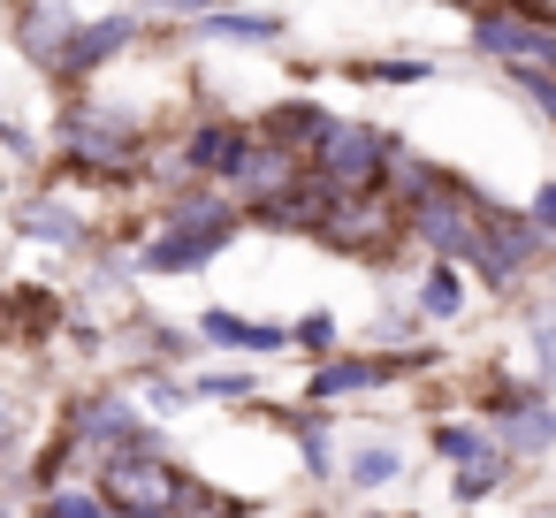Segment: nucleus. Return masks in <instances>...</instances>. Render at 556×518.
Here are the masks:
<instances>
[{"label": "nucleus", "mask_w": 556, "mask_h": 518, "mask_svg": "<svg viewBox=\"0 0 556 518\" xmlns=\"http://www.w3.org/2000/svg\"><path fill=\"white\" fill-rule=\"evenodd\" d=\"M343 480H351L358 495H374V488L404 480V450H396L389 434H366V442H351V450H343Z\"/></svg>", "instance_id": "nucleus-19"}, {"label": "nucleus", "mask_w": 556, "mask_h": 518, "mask_svg": "<svg viewBox=\"0 0 556 518\" xmlns=\"http://www.w3.org/2000/svg\"><path fill=\"white\" fill-rule=\"evenodd\" d=\"M191 31L199 39H229V47H275L282 39V16H267V9H214Z\"/></svg>", "instance_id": "nucleus-20"}, {"label": "nucleus", "mask_w": 556, "mask_h": 518, "mask_svg": "<svg viewBox=\"0 0 556 518\" xmlns=\"http://www.w3.org/2000/svg\"><path fill=\"white\" fill-rule=\"evenodd\" d=\"M9 123H16V115H9V108H0V130H9Z\"/></svg>", "instance_id": "nucleus-41"}, {"label": "nucleus", "mask_w": 556, "mask_h": 518, "mask_svg": "<svg viewBox=\"0 0 556 518\" xmlns=\"http://www.w3.org/2000/svg\"><path fill=\"white\" fill-rule=\"evenodd\" d=\"M0 199H9V176H0Z\"/></svg>", "instance_id": "nucleus-43"}, {"label": "nucleus", "mask_w": 556, "mask_h": 518, "mask_svg": "<svg viewBox=\"0 0 556 518\" xmlns=\"http://www.w3.org/2000/svg\"><path fill=\"white\" fill-rule=\"evenodd\" d=\"M138 389H146V412H153V419H176V412L206 404V396H199V381H176L168 366H146V374H138Z\"/></svg>", "instance_id": "nucleus-26"}, {"label": "nucleus", "mask_w": 556, "mask_h": 518, "mask_svg": "<svg viewBox=\"0 0 556 518\" xmlns=\"http://www.w3.org/2000/svg\"><path fill=\"white\" fill-rule=\"evenodd\" d=\"M138 252V275H153V282H168V275H206L229 244L222 237H206V229H176V222H161L146 244H130Z\"/></svg>", "instance_id": "nucleus-13"}, {"label": "nucleus", "mask_w": 556, "mask_h": 518, "mask_svg": "<svg viewBox=\"0 0 556 518\" xmlns=\"http://www.w3.org/2000/svg\"><path fill=\"white\" fill-rule=\"evenodd\" d=\"M146 39V9H108V16H85V31L62 47V62L47 70V85H62L70 100L100 85V70H115L130 47Z\"/></svg>", "instance_id": "nucleus-8"}, {"label": "nucleus", "mask_w": 556, "mask_h": 518, "mask_svg": "<svg viewBox=\"0 0 556 518\" xmlns=\"http://www.w3.org/2000/svg\"><path fill=\"white\" fill-rule=\"evenodd\" d=\"M526 214H533V229H541V237L556 244V184H541V191L526 199Z\"/></svg>", "instance_id": "nucleus-34"}, {"label": "nucleus", "mask_w": 556, "mask_h": 518, "mask_svg": "<svg viewBox=\"0 0 556 518\" xmlns=\"http://www.w3.org/2000/svg\"><path fill=\"white\" fill-rule=\"evenodd\" d=\"M548 31H556V0H472V9H465V39H472V54L495 62V70L526 62Z\"/></svg>", "instance_id": "nucleus-5"}, {"label": "nucleus", "mask_w": 556, "mask_h": 518, "mask_svg": "<svg viewBox=\"0 0 556 518\" xmlns=\"http://www.w3.org/2000/svg\"><path fill=\"white\" fill-rule=\"evenodd\" d=\"M123 518H184V503L176 510H123Z\"/></svg>", "instance_id": "nucleus-36"}, {"label": "nucleus", "mask_w": 556, "mask_h": 518, "mask_svg": "<svg viewBox=\"0 0 556 518\" xmlns=\"http://www.w3.org/2000/svg\"><path fill=\"white\" fill-rule=\"evenodd\" d=\"M92 480H100V495H108V510H115V518H123V510H176V503H184V488H191V472L176 465V450H168V442L115 450Z\"/></svg>", "instance_id": "nucleus-4"}, {"label": "nucleus", "mask_w": 556, "mask_h": 518, "mask_svg": "<svg viewBox=\"0 0 556 518\" xmlns=\"http://www.w3.org/2000/svg\"><path fill=\"white\" fill-rule=\"evenodd\" d=\"M0 343H9V298H0Z\"/></svg>", "instance_id": "nucleus-38"}, {"label": "nucleus", "mask_w": 556, "mask_h": 518, "mask_svg": "<svg viewBox=\"0 0 556 518\" xmlns=\"http://www.w3.org/2000/svg\"><path fill=\"white\" fill-rule=\"evenodd\" d=\"M510 465H518V457H510V450L495 442V450H488L480 465H457V480H450V495H457L465 510H480V503H488V495H495V488L510 480Z\"/></svg>", "instance_id": "nucleus-24"}, {"label": "nucleus", "mask_w": 556, "mask_h": 518, "mask_svg": "<svg viewBox=\"0 0 556 518\" xmlns=\"http://www.w3.org/2000/svg\"><path fill=\"white\" fill-rule=\"evenodd\" d=\"M434 184H442V168H434L427 153H412V146L396 138V161H389V184H381V191H389V199H396V206L412 214V206H419V199H427Z\"/></svg>", "instance_id": "nucleus-22"}, {"label": "nucleus", "mask_w": 556, "mask_h": 518, "mask_svg": "<svg viewBox=\"0 0 556 518\" xmlns=\"http://www.w3.org/2000/svg\"><path fill=\"white\" fill-rule=\"evenodd\" d=\"M85 31V9L77 0H9V39H16V54L47 77L54 62H62V47Z\"/></svg>", "instance_id": "nucleus-10"}, {"label": "nucleus", "mask_w": 556, "mask_h": 518, "mask_svg": "<svg viewBox=\"0 0 556 518\" xmlns=\"http://www.w3.org/2000/svg\"><path fill=\"white\" fill-rule=\"evenodd\" d=\"M389 161H396V130L389 123H336L328 146L313 153V176L328 191L358 199V191H381L389 184Z\"/></svg>", "instance_id": "nucleus-6"}, {"label": "nucleus", "mask_w": 556, "mask_h": 518, "mask_svg": "<svg viewBox=\"0 0 556 518\" xmlns=\"http://www.w3.org/2000/svg\"><path fill=\"white\" fill-rule=\"evenodd\" d=\"M260 146V123H237V115H191L184 123V146H176V184L206 176V184H229V168Z\"/></svg>", "instance_id": "nucleus-9"}, {"label": "nucleus", "mask_w": 556, "mask_h": 518, "mask_svg": "<svg viewBox=\"0 0 556 518\" xmlns=\"http://www.w3.org/2000/svg\"><path fill=\"white\" fill-rule=\"evenodd\" d=\"M548 260V237L533 229L526 206H488V229H480V252H472V275L488 298H510L533 267Z\"/></svg>", "instance_id": "nucleus-7"}, {"label": "nucleus", "mask_w": 556, "mask_h": 518, "mask_svg": "<svg viewBox=\"0 0 556 518\" xmlns=\"http://www.w3.org/2000/svg\"><path fill=\"white\" fill-rule=\"evenodd\" d=\"M336 123H343V115H328L320 100H275V108L260 115V138H275V146H290V153H305V161H313V153L328 146V130H336Z\"/></svg>", "instance_id": "nucleus-15"}, {"label": "nucleus", "mask_w": 556, "mask_h": 518, "mask_svg": "<svg viewBox=\"0 0 556 518\" xmlns=\"http://www.w3.org/2000/svg\"><path fill=\"white\" fill-rule=\"evenodd\" d=\"M199 336H206L214 351H252V358H275V351L298 343L282 320H244L237 305H199Z\"/></svg>", "instance_id": "nucleus-14"}, {"label": "nucleus", "mask_w": 556, "mask_h": 518, "mask_svg": "<svg viewBox=\"0 0 556 518\" xmlns=\"http://www.w3.org/2000/svg\"><path fill=\"white\" fill-rule=\"evenodd\" d=\"M191 381H199L206 404H252V396H260V374H252V366H206V374H191Z\"/></svg>", "instance_id": "nucleus-29"}, {"label": "nucleus", "mask_w": 556, "mask_h": 518, "mask_svg": "<svg viewBox=\"0 0 556 518\" xmlns=\"http://www.w3.org/2000/svg\"><path fill=\"white\" fill-rule=\"evenodd\" d=\"M488 191L480 184H465V176H450L442 168V184L404 214V229H412V252H427V260H457V267H472V252H480V229H488Z\"/></svg>", "instance_id": "nucleus-2"}, {"label": "nucleus", "mask_w": 556, "mask_h": 518, "mask_svg": "<svg viewBox=\"0 0 556 518\" xmlns=\"http://www.w3.org/2000/svg\"><path fill=\"white\" fill-rule=\"evenodd\" d=\"M533 518H556V503H548V510H533Z\"/></svg>", "instance_id": "nucleus-42"}, {"label": "nucleus", "mask_w": 556, "mask_h": 518, "mask_svg": "<svg viewBox=\"0 0 556 518\" xmlns=\"http://www.w3.org/2000/svg\"><path fill=\"white\" fill-rule=\"evenodd\" d=\"M16 237H31L47 252H92V222L70 206V191H24L16 199Z\"/></svg>", "instance_id": "nucleus-12"}, {"label": "nucleus", "mask_w": 556, "mask_h": 518, "mask_svg": "<svg viewBox=\"0 0 556 518\" xmlns=\"http://www.w3.org/2000/svg\"><path fill=\"white\" fill-rule=\"evenodd\" d=\"M290 450H298L305 480H336V472H343V457H336V419H328V404H290Z\"/></svg>", "instance_id": "nucleus-17"}, {"label": "nucleus", "mask_w": 556, "mask_h": 518, "mask_svg": "<svg viewBox=\"0 0 556 518\" xmlns=\"http://www.w3.org/2000/svg\"><path fill=\"white\" fill-rule=\"evenodd\" d=\"M16 442H24V434H16V404H9V396H0V465H9V457H16Z\"/></svg>", "instance_id": "nucleus-35"}, {"label": "nucleus", "mask_w": 556, "mask_h": 518, "mask_svg": "<svg viewBox=\"0 0 556 518\" xmlns=\"http://www.w3.org/2000/svg\"><path fill=\"white\" fill-rule=\"evenodd\" d=\"M70 320V305L54 298V290H9V328H24V336H47V328H62Z\"/></svg>", "instance_id": "nucleus-25"}, {"label": "nucleus", "mask_w": 556, "mask_h": 518, "mask_svg": "<svg viewBox=\"0 0 556 518\" xmlns=\"http://www.w3.org/2000/svg\"><path fill=\"white\" fill-rule=\"evenodd\" d=\"M358 518H412V510H358Z\"/></svg>", "instance_id": "nucleus-37"}, {"label": "nucleus", "mask_w": 556, "mask_h": 518, "mask_svg": "<svg viewBox=\"0 0 556 518\" xmlns=\"http://www.w3.org/2000/svg\"><path fill=\"white\" fill-rule=\"evenodd\" d=\"M412 313H419L427 328L465 320V267H457V260H427V267H412Z\"/></svg>", "instance_id": "nucleus-16"}, {"label": "nucleus", "mask_w": 556, "mask_h": 518, "mask_svg": "<svg viewBox=\"0 0 556 518\" xmlns=\"http://www.w3.org/2000/svg\"><path fill=\"white\" fill-rule=\"evenodd\" d=\"M31 518H115V510H108L100 480H62V488L31 495Z\"/></svg>", "instance_id": "nucleus-23"}, {"label": "nucleus", "mask_w": 556, "mask_h": 518, "mask_svg": "<svg viewBox=\"0 0 556 518\" xmlns=\"http://www.w3.org/2000/svg\"><path fill=\"white\" fill-rule=\"evenodd\" d=\"M290 336H298L290 351H305V358H336V343H343V328H336V313H328V305H313L305 320H290Z\"/></svg>", "instance_id": "nucleus-30"}, {"label": "nucleus", "mask_w": 556, "mask_h": 518, "mask_svg": "<svg viewBox=\"0 0 556 518\" xmlns=\"http://www.w3.org/2000/svg\"><path fill=\"white\" fill-rule=\"evenodd\" d=\"M237 510H244V495H229L214 480H191L184 488V518H237Z\"/></svg>", "instance_id": "nucleus-31"}, {"label": "nucleus", "mask_w": 556, "mask_h": 518, "mask_svg": "<svg viewBox=\"0 0 556 518\" xmlns=\"http://www.w3.org/2000/svg\"><path fill=\"white\" fill-rule=\"evenodd\" d=\"M343 77L351 85H434V62L427 54H389V62H351Z\"/></svg>", "instance_id": "nucleus-28"}, {"label": "nucleus", "mask_w": 556, "mask_h": 518, "mask_svg": "<svg viewBox=\"0 0 556 518\" xmlns=\"http://www.w3.org/2000/svg\"><path fill=\"white\" fill-rule=\"evenodd\" d=\"M146 146H153V123L100 100V92H77L62 100L54 115V153L47 168L54 176H85V184H115V176H138L146 168Z\"/></svg>", "instance_id": "nucleus-1"}, {"label": "nucleus", "mask_w": 556, "mask_h": 518, "mask_svg": "<svg viewBox=\"0 0 556 518\" xmlns=\"http://www.w3.org/2000/svg\"><path fill=\"white\" fill-rule=\"evenodd\" d=\"M305 176H313V161H305V153H290V146H275V138H260V146L229 168V199H237L244 214H267V206H275L282 191H298Z\"/></svg>", "instance_id": "nucleus-11"}, {"label": "nucleus", "mask_w": 556, "mask_h": 518, "mask_svg": "<svg viewBox=\"0 0 556 518\" xmlns=\"http://www.w3.org/2000/svg\"><path fill=\"white\" fill-rule=\"evenodd\" d=\"M427 442H434V457H442V465L457 472V465H480V457L495 450V427H488V419L472 412V419H442V427H434Z\"/></svg>", "instance_id": "nucleus-21"}, {"label": "nucleus", "mask_w": 556, "mask_h": 518, "mask_svg": "<svg viewBox=\"0 0 556 518\" xmlns=\"http://www.w3.org/2000/svg\"><path fill=\"white\" fill-rule=\"evenodd\" d=\"M442 9H472V0H442Z\"/></svg>", "instance_id": "nucleus-40"}, {"label": "nucleus", "mask_w": 556, "mask_h": 518, "mask_svg": "<svg viewBox=\"0 0 556 518\" xmlns=\"http://www.w3.org/2000/svg\"><path fill=\"white\" fill-rule=\"evenodd\" d=\"M526 374L541 389H556V305H533L526 313Z\"/></svg>", "instance_id": "nucleus-27"}, {"label": "nucleus", "mask_w": 556, "mask_h": 518, "mask_svg": "<svg viewBox=\"0 0 556 518\" xmlns=\"http://www.w3.org/2000/svg\"><path fill=\"white\" fill-rule=\"evenodd\" d=\"M503 77H510V92H518V100L556 130V77H541V70H503Z\"/></svg>", "instance_id": "nucleus-32"}, {"label": "nucleus", "mask_w": 556, "mask_h": 518, "mask_svg": "<svg viewBox=\"0 0 556 518\" xmlns=\"http://www.w3.org/2000/svg\"><path fill=\"white\" fill-rule=\"evenodd\" d=\"M62 434L85 450V465L100 472L115 450H138V442H161V427L138 412V396H130V381H100V389H85V396H70V412H62Z\"/></svg>", "instance_id": "nucleus-3"}, {"label": "nucleus", "mask_w": 556, "mask_h": 518, "mask_svg": "<svg viewBox=\"0 0 556 518\" xmlns=\"http://www.w3.org/2000/svg\"><path fill=\"white\" fill-rule=\"evenodd\" d=\"M146 16H168V24H199V16H214L222 0H138Z\"/></svg>", "instance_id": "nucleus-33"}, {"label": "nucleus", "mask_w": 556, "mask_h": 518, "mask_svg": "<svg viewBox=\"0 0 556 518\" xmlns=\"http://www.w3.org/2000/svg\"><path fill=\"white\" fill-rule=\"evenodd\" d=\"M495 442H503L510 457H548V450H556V404H548V389L526 396L518 412H503V419H495Z\"/></svg>", "instance_id": "nucleus-18"}, {"label": "nucleus", "mask_w": 556, "mask_h": 518, "mask_svg": "<svg viewBox=\"0 0 556 518\" xmlns=\"http://www.w3.org/2000/svg\"><path fill=\"white\" fill-rule=\"evenodd\" d=\"M0 518H16V503H9V495H0Z\"/></svg>", "instance_id": "nucleus-39"}]
</instances>
